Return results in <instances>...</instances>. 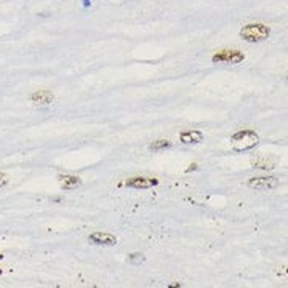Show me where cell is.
<instances>
[{"label":"cell","instance_id":"17","mask_svg":"<svg viewBox=\"0 0 288 288\" xmlns=\"http://www.w3.org/2000/svg\"><path fill=\"white\" fill-rule=\"evenodd\" d=\"M0 274H2V269H0Z\"/></svg>","mask_w":288,"mask_h":288},{"label":"cell","instance_id":"8","mask_svg":"<svg viewBox=\"0 0 288 288\" xmlns=\"http://www.w3.org/2000/svg\"><path fill=\"white\" fill-rule=\"evenodd\" d=\"M181 143L184 144H199L202 139H203V133L199 130H189V131H183L179 135Z\"/></svg>","mask_w":288,"mask_h":288},{"label":"cell","instance_id":"7","mask_svg":"<svg viewBox=\"0 0 288 288\" xmlns=\"http://www.w3.org/2000/svg\"><path fill=\"white\" fill-rule=\"evenodd\" d=\"M53 100H55V96L52 92H48V90H39V92L31 95V101L37 106H48L53 103Z\"/></svg>","mask_w":288,"mask_h":288},{"label":"cell","instance_id":"4","mask_svg":"<svg viewBox=\"0 0 288 288\" xmlns=\"http://www.w3.org/2000/svg\"><path fill=\"white\" fill-rule=\"evenodd\" d=\"M280 184V181L274 176H258V178H250L246 186L251 189H259V191H269Z\"/></svg>","mask_w":288,"mask_h":288},{"label":"cell","instance_id":"1","mask_svg":"<svg viewBox=\"0 0 288 288\" xmlns=\"http://www.w3.org/2000/svg\"><path fill=\"white\" fill-rule=\"evenodd\" d=\"M270 36V29L266 24H261V23H251V24H246L240 29V37L245 40V42H250V44H256V42H262V40L269 39Z\"/></svg>","mask_w":288,"mask_h":288},{"label":"cell","instance_id":"14","mask_svg":"<svg viewBox=\"0 0 288 288\" xmlns=\"http://www.w3.org/2000/svg\"><path fill=\"white\" fill-rule=\"evenodd\" d=\"M192 170H197V163H192V165H191V168H187L186 171L189 173V171H192Z\"/></svg>","mask_w":288,"mask_h":288},{"label":"cell","instance_id":"15","mask_svg":"<svg viewBox=\"0 0 288 288\" xmlns=\"http://www.w3.org/2000/svg\"><path fill=\"white\" fill-rule=\"evenodd\" d=\"M88 5H92V0H84V7H88Z\"/></svg>","mask_w":288,"mask_h":288},{"label":"cell","instance_id":"11","mask_svg":"<svg viewBox=\"0 0 288 288\" xmlns=\"http://www.w3.org/2000/svg\"><path fill=\"white\" fill-rule=\"evenodd\" d=\"M168 147H171V143L168 141V139H159V141H154V143L149 146V149L154 151V152H157V151L168 149Z\"/></svg>","mask_w":288,"mask_h":288},{"label":"cell","instance_id":"13","mask_svg":"<svg viewBox=\"0 0 288 288\" xmlns=\"http://www.w3.org/2000/svg\"><path fill=\"white\" fill-rule=\"evenodd\" d=\"M8 183V179H7V176L4 175V173H0V187L2 186H5Z\"/></svg>","mask_w":288,"mask_h":288},{"label":"cell","instance_id":"3","mask_svg":"<svg viewBox=\"0 0 288 288\" xmlns=\"http://www.w3.org/2000/svg\"><path fill=\"white\" fill-rule=\"evenodd\" d=\"M245 55L240 50H219L211 56V61L216 64H240Z\"/></svg>","mask_w":288,"mask_h":288},{"label":"cell","instance_id":"5","mask_svg":"<svg viewBox=\"0 0 288 288\" xmlns=\"http://www.w3.org/2000/svg\"><path fill=\"white\" fill-rule=\"evenodd\" d=\"M127 187H133V189H151L154 186L159 184L157 178H147V176H133L125 181Z\"/></svg>","mask_w":288,"mask_h":288},{"label":"cell","instance_id":"6","mask_svg":"<svg viewBox=\"0 0 288 288\" xmlns=\"http://www.w3.org/2000/svg\"><path fill=\"white\" fill-rule=\"evenodd\" d=\"M88 240L95 245H104V246L117 245V237L112 234H108V232H93V234H90Z\"/></svg>","mask_w":288,"mask_h":288},{"label":"cell","instance_id":"12","mask_svg":"<svg viewBox=\"0 0 288 288\" xmlns=\"http://www.w3.org/2000/svg\"><path fill=\"white\" fill-rule=\"evenodd\" d=\"M144 256L141 253H131L130 256H128V261L131 262V264H135V266H138V264H141V262H144Z\"/></svg>","mask_w":288,"mask_h":288},{"label":"cell","instance_id":"2","mask_svg":"<svg viewBox=\"0 0 288 288\" xmlns=\"http://www.w3.org/2000/svg\"><path fill=\"white\" fill-rule=\"evenodd\" d=\"M259 138L253 130H242L230 138V144L235 151H250L258 144Z\"/></svg>","mask_w":288,"mask_h":288},{"label":"cell","instance_id":"9","mask_svg":"<svg viewBox=\"0 0 288 288\" xmlns=\"http://www.w3.org/2000/svg\"><path fill=\"white\" fill-rule=\"evenodd\" d=\"M60 179V186L64 191H72V189H77L82 186V179L79 176H72V175H64V176H58Z\"/></svg>","mask_w":288,"mask_h":288},{"label":"cell","instance_id":"16","mask_svg":"<svg viewBox=\"0 0 288 288\" xmlns=\"http://www.w3.org/2000/svg\"><path fill=\"white\" fill-rule=\"evenodd\" d=\"M2 258H4V256H2V254H0V259H2Z\"/></svg>","mask_w":288,"mask_h":288},{"label":"cell","instance_id":"10","mask_svg":"<svg viewBox=\"0 0 288 288\" xmlns=\"http://www.w3.org/2000/svg\"><path fill=\"white\" fill-rule=\"evenodd\" d=\"M251 165L253 168H258V170H274L275 160L272 157H269V155H259V157L251 160Z\"/></svg>","mask_w":288,"mask_h":288}]
</instances>
